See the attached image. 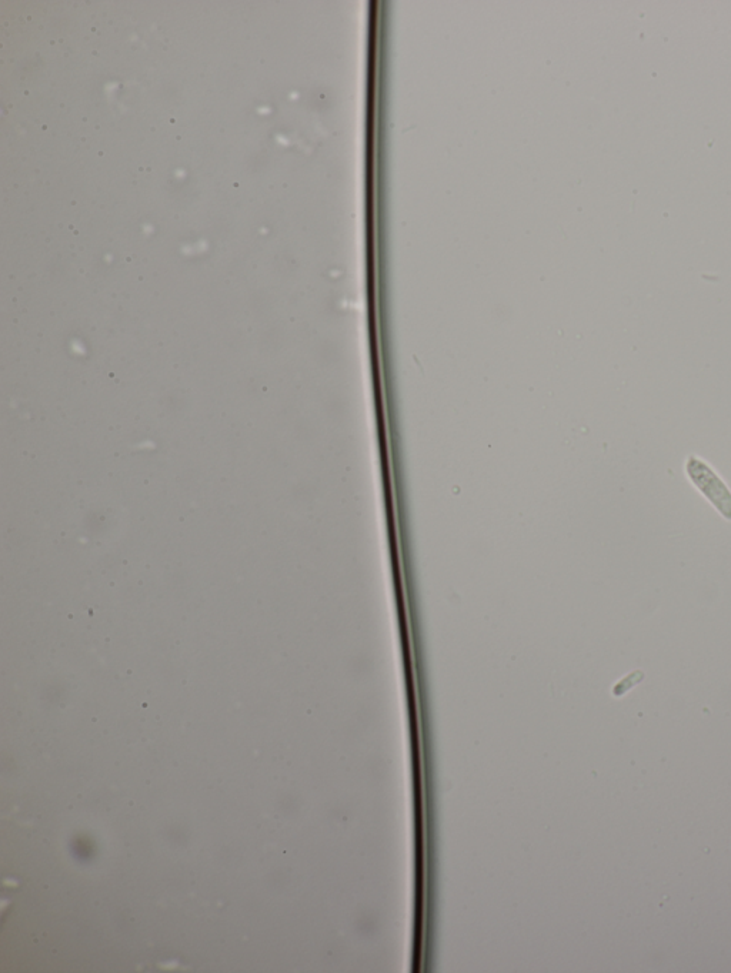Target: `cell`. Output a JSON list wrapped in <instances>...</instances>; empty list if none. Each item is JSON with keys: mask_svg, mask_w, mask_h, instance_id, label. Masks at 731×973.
Returning a JSON list of instances; mask_svg holds the SVG:
<instances>
[{"mask_svg": "<svg viewBox=\"0 0 731 973\" xmlns=\"http://www.w3.org/2000/svg\"><path fill=\"white\" fill-rule=\"evenodd\" d=\"M690 477L696 486L702 488L707 498L716 504L719 511L727 518H731V496L727 488L723 486L722 480L717 478L712 468L707 467L699 458H690L687 464Z\"/></svg>", "mask_w": 731, "mask_h": 973, "instance_id": "6da1fadb", "label": "cell"}]
</instances>
